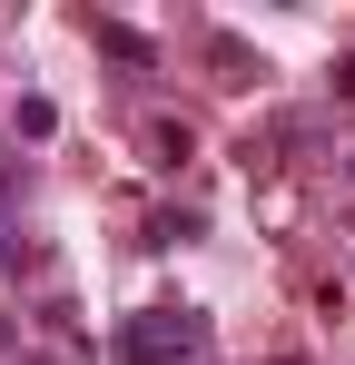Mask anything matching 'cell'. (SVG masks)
<instances>
[{"label":"cell","mask_w":355,"mask_h":365,"mask_svg":"<svg viewBox=\"0 0 355 365\" xmlns=\"http://www.w3.org/2000/svg\"><path fill=\"white\" fill-rule=\"evenodd\" d=\"M118 356L128 365H197L207 356V316L197 306H148V316L118 326Z\"/></svg>","instance_id":"6da1fadb"},{"label":"cell","mask_w":355,"mask_h":365,"mask_svg":"<svg viewBox=\"0 0 355 365\" xmlns=\"http://www.w3.org/2000/svg\"><path fill=\"white\" fill-rule=\"evenodd\" d=\"M0 148H10V128H0ZM0 187H10V158H0Z\"/></svg>","instance_id":"7a4b0ae2"}]
</instances>
